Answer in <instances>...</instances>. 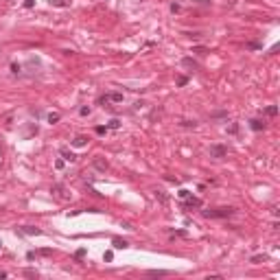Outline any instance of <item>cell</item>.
Returning <instances> with one entry per match:
<instances>
[{"label":"cell","instance_id":"cell-1","mask_svg":"<svg viewBox=\"0 0 280 280\" xmlns=\"http://www.w3.org/2000/svg\"><path fill=\"white\" fill-rule=\"evenodd\" d=\"M232 206H221V208H212V210H204V217H208V219H226V217H232L234 215Z\"/></svg>","mask_w":280,"mask_h":280},{"label":"cell","instance_id":"cell-2","mask_svg":"<svg viewBox=\"0 0 280 280\" xmlns=\"http://www.w3.org/2000/svg\"><path fill=\"white\" fill-rule=\"evenodd\" d=\"M208 153H210V158H215V160H223L228 155V149L223 147V144H210Z\"/></svg>","mask_w":280,"mask_h":280},{"label":"cell","instance_id":"cell-3","mask_svg":"<svg viewBox=\"0 0 280 280\" xmlns=\"http://www.w3.org/2000/svg\"><path fill=\"white\" fill-rule=\"evenodd\" d=\"M110 101H114V103H123V92H110V94H105V96L101 99V103L107 105Z\"/></svg>","mask_w":280,"mask_h":280},{"label":"cell","instance_id":"cell-4","mask_svg":"<svg viewBox=\"0 0 280 280\" xmlns=\"http://www.w3.org/2000/svg\"><path fill=\"white\" fill-rule=\"evenodd\" d=\"M92 164H94V169H99V171H107L110 169V164H107V160H105V158H99V155H96V158H94L92 160Z\"/></svg>","mask_w":280,"mask_h":280},{"label":"cell","instance_id":"cell-5","mask_svg":"<svg viewBox=\"0 0 280 280\" xmlns=\"http://www.w3.org/2000/svg\"><path fill=\"white\" fill-rule=\"evenodd\" d=\"M53 193L57 195V197H61V199H66V197H68V195H66V188L61 186V184H55V186H53Z\"/></svg>","mask_w":280,"mask_h":280},{"label":"cell","instance_id":"cell-6","mask_svg":"<svg viewBox=\"0 0 280 280\" xmlns=\"http://www.w3.org/2000/svg\"><path fill=\"white\" fill-rule=\"evenodd\" d=\"M182 66H186V68H193V70L199 68V64H197V61H193L190 57H184V59H182Z\"/></svg>","mask_w":280,"mask_h":280},{"label":"cell","instance_id":"cell-7","mask_svg":"<svg viewBox=\"0 0 280 280\" xmlns=\"http://www.w3.org/2000/svg\"><path fill=\"white\" fill-rule=\"evenodd\" d=\"M250 127H252V129H254V131H260V129H265V123H263V120H250Z\"/></svg>","mask_w":280,"mask_h":280},{"label":"cell","instance_id":"cell-8","mask_svg":"<svg viewBox=\"0 0 280 280\" xmlns=\"http://www.w3.org/2000/svg\"><path fill=\"white\" fill-rule=\"evenodd\" d=\"M72 144H75V147H86V144H88V138H86V136H77L75 140H72Z\"/></svg>","mask_w":280,"mask_h":280},{"label":"cell","instance_id":"cell-9","mask_svg":"<svg viewBox=\"0 0 280 280\" xmlns=\"http://www.w3.org/2000/svg\"><path fill=\"white\" fill-rule=\"evenodd\" d=\"M186 206H188V208H201V199H197V197H190V199L186 201Z\"/></svg>","mask_w":280,"mask_h":280},{"label":"cell","instance_id":"cell-10","mask_svg":"<svg viewBox=\"0 0 280 280\" xmlns=\"http://www.w3.org/2000/svg\"><path fill=\"white\" fill-rule=\"evenodd\" d=\"M112 243H114V247H116V250H125L127 245H129V243H127V241H123V239H114V241H112Z\"/></svg>","mask_w":280,"mask_h":280},{"label":"cell","instance_id":"cell-11","mask_svg":"<svg viewBox=\"0 0 280 280\" xmlns=\"http://www.w3.org/2000/svg\"><path fill=\"white\" fill-rule=\"evenodd\" d=\"M61 155H64V160H66V162H75V160H77V155L72 153V151H66V149L61 151Z\"/></svg>","mask_w":280,"mask_h":280},{"label":"cell","instance_id":"cell-12","mask_svg":"<svg viewBox=\"0 0 280 280\" xmlns=\"http://www.w3.org/2000/svg\"><path fill=\"white\" fill-rule=\"evenodd\" d=\"M59 118H61L59 112H50V114H48V123H50V125H55V123H57Z\"/></svg>","mask_w":280,"mask_h":280},{"label":"cell","instance_id":"cell-13","mask_svg":"<svg viewBox=\"0 0 280 280\" xmlns=\"http://www.w3.org/2000/svg\"><path fill=\"white\" fill-rule=\"evenodd\" d=\"M155 197L160 199V204H166V193L164 190H155Z\"/></svg>","mask_w":280,"mask_h":280},{"label":"cell","instance_id":"cell-14","mask_svg":"<svg viewBox=\"0 0 280 280\" xmlns=\"http://www.w3.org/2000/svg\"><path fill=\"white\" fill-rule=\"evenodd\" d=\"M53 7H68V0H50Z\"/></svg>","mask_w":280,"mask_h":280},{"label":"cell","instance_id":"cell-15","mask_svg":"<svg viewBox=\"0 0 280 280\" xmlns=\"http://www.w3.org/2000/svg\"><path fill=\"white\" fill-rule=\"evenodd\" d=\"M265 114H267V116H276V114H278V107H276V105H269V107L265 110Z\"/></svg>","mask_w":280,"mask_h":280},{"label":"cell","instance_id":"cell-16","mask_svg":"<svg viewBox=\"0 0 280 280\" xmlns=\"http://www.w3.org/2000/svg\"><path fill=\"white\" fill-rule=\"evenodd\" d=\"M267 260V256L263 254V256H252V263H256V265H258V263H265Z\"/></svg>","mask_w":280,"mask_h":280},{"label":"cell","instance_id":"cell-17","mask_svg":"<svg viewBox=\"0 0 280 280\" xmlns=\"http://www.w3.org/2000/svg\"><path fill=\"white\" fill-rule=\"evenodd\" d=\"M22 232H26V234H42L37 228H22Z\"/></svg>","mask_w":280,"mask_h":280},{"label":"cell","instance_id":"cell-18","mask_svg":"<svg viewBox=\"0 0 280 280\" xmlns=\"http://www.w3.org/2000/svg\"><path fill=\"white\" fill-rule=\"evenodd\" d=\"M193 53H199V55H206V53H210L208 48H204V46H197V48H193Z\"/></svg>","mask_w":280,"mask_h":280},{"label":"cell","instance_id":"cell-19","mask_svg":"<svg viewBox=\"0 0 280 280\" xmlns=\"http://www.w3.org/2000/svg\"><path fill=\"white\" fill-rule=\"evenodd\" d=\"M177 195H180L182 199H188V197H190V190H186V188H182V190H180V193H177Z\"/></svg>","mask_w":280,"mask_h":280},{"label":"cell","instance_id":"cell-20","mask_svg":"<svg viewBox=\"0 0 280 280\" xmlns=\"http://www.w3.org/2000/svg\"><path fill=\"white\" fill-rule=\"evenodd\" d=\"M110 129H118V127H120V120H110Z\"/></svg>","mask_w":280,"mask_h":280},{"label":"cell","instance_id":"cell-21","mask_svg":"<svg viewBox=\"0 0 280 280\" xmlns=\"http://www.w3.org/2000/svg\"><path fill=\"white\" fill-rule=\"evenodd\" d=\"M177 86H186V83H188V79H186V77H177Z\"/></svg>","mask_w":280,"mask_h":280},{"label":"cell","instance_id":"cell-22","mask_svg":"<svg viewBox=\"0 0 280 280\" xmlns=\"http://www.w3.org/2000/svg\"><path fill=\"white\" fill-rule=\"evenodd\" d=\"M79 114H81V116H88V114H90V107H88V105H86V107H81Z\"/></svg>","mask_w":280,"mask_h":280},{"label":"cell","instance_id":"cell-23","mask_svg":"<svg viewBox=\"0 0 280 280\" xmlns=\"http://www.w3.org/2000/svg\"><path fill=\"white\" fill-rule=\"evenodd\" d=\"M105 131H107V127H103V125H101V127H96V133H99V136H103Z\"/></svg>","mask_w":280,"mask_h":280},{"label":"cell","instance_id":"cell-24","mask_svg":"<svg viewBox=\"0 0 280 280\" xmlns=\"http://www.w3.org/2000/svg\"><path fill=\"white\" fill-rule=\"evenodd\" d=\"M24 7H26V9H33V7H35V2H33V0H26Z\"/></svg>","mask_w":280,"mask_h":280},{"label":"cell","instance_id":"cell-25","mask_svg":"<svg viewBox=\"0 0 280 280\" xmlns=\"http://www.w3.org/2000/svg\"><path fill=\"white\" fill-rule=\"evenodd\" d=\"M0 245H2V243H0Z\"/></svg>","mask_w":280,"mask_h":280}]
</instances>
